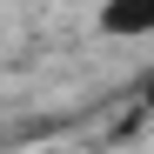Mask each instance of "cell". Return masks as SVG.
Returning <instances> with one entry per match:
<instances>
[{
  "label": "cell",
  "mask_w": 154,
  "mask_h": 154,
  "mask_svg": "<svg viewBox=\"0 0 154 154\" xmlns=\"http://www.w3.org/2000/svg\"><path fill=\"white\" fill-rule=\"evenodd\" d=\"M147 14H154V0H114V7H107V27L114 34H141Z\"/></svg>",
  "instance_id": "1"
}]
</instances>
